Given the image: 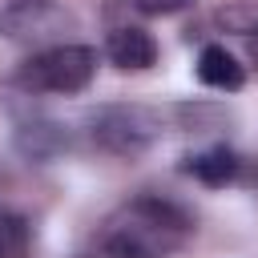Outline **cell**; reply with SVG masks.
<instances>
[{
    "label": "cell",
    "mask_w": 258,
    "mask_h": 258,
    "mask_svg": "<svg viewBox=\"0 0 258 258\" xmlns=\"http://www.w3.org/2000/svg\"><path fill=\"white\" fill-rule=\"evenodd\" d=\"M194 234V214L161 194H137L117 206L101 230L97 250L105 258H173Z\"/></svg>",
    "instance_id": "6da1fadb"
},
{
    "label": "cell",
    "mask_w": 258,
    "mask_h": 258,
    "mask_svg": "<svg viewBox=\"0 0 258 258\" xmlns=\"http://www.w3.org/2000/svg\"><path fill=\"white\" fill-rule=\"evenodd\" d=\"M97 73V48L93 44H77V40H64V44H52V48H40L32 52L16 73H12V85L24 89L28 97L32 93H81L89 89Z\"/></svg>",
    "instance_id": "7a4b0ae2"
},
{
    "label": "cell",
    "mask_w": 258,
    "mask_h": 258,
    "mask_svg": "<svg viewBox=\"0 0 258 258\" xmlns=\"http://www.w3.org/2000/svg\"><path fill=\"white\" fill-rule=\"evenodd\" d=\"M85 125H89V141L113 157H141L145 149L161 141V129H165L161 113H153L149 105H129V101L97 105Z\"/></svg>",
    "instance_id": "3957f363"
},
{
    "label": "cell",
    "mask_w": 258,
    "mask_h": 258,
    "mask_svg": "<svg viewBox=\"0 0 258 258\" xmlns=\"http://www.w3.org/2000/svg\"><path fill=\"white\" fill-rule=\"evenodd\" d=\"M69 32H77V12L60 0H8L0 8V36L28 48H52L64 44Z\"/></svg>",
    "instance_id": "277c9868"
},
{
    "label": "cell",
    "mask_w": 258,
    "mask_h": 258,
    "mask_svg": "<svg viewBox=\"0 0 258 258\" xmlns=\"http://www.w3.org/2000/svg\"><path fill=\"white\" fill-rule=\"evenodd\" d=\"M105 56L125 73H141V69L157 64V40L141 24H117L105 36Z\"/></svg>",
    "instance_id": "5b68a950"
},
{
    "label": "cell",
    "mask_w": 258,
    "mask_h": 258,
    "mask_svg": "<svg viewBox=\"0 0 258 258\" xmlns=\"http://www.w3.org/2000/svg\"><path fill=\"white\" fill-rule=\"evenodd\" d=\"M12 141L28 161H52L69 149V129L52 117H20Z\"/></svg>",
    "instance_id": "8992f818"
},
{
    "label": "cell",
    "mask_w": 258,
    "mask_h": 258,
    "mask_svg": "<svg viewBox=\"0 0 258 258\" xmlns=\"http://www.w3.org/2000/svg\"><path fill=\"white\" fill-rule=\"evenodd\" d=\"M198 81L218 89V93H238L246 85V64L226 44H206L198 52Z\"/></svg>",
    "instance_id": "52a82bcc"
},
{
    "label": "cell",
    "mask_w": 258,
    "mask_h": 258,
    "mask_svg": "<svg viewBox=\"0 0 258 258\" xmlns=\"http://www.w3.org/2000/svg\"><path fill=\"white\" fill-rule=\"evenodd\" d=\"M181 169L194 173L202 185L218 189V185H230V181L242 173V157H238L230 145H210V149H202V153H189Z\"/></svg>",
    "instance_id": "ba28073f"
},
{
    "label": "cell",
    "mask_w": 258,
    "mask_h": 258,
    "mask_svg": "<svg viewBox=\"0 0 258 258\" xmlns=\"http://www.w3.org/2000/svg\"><path fill=\"white\" fill-rule=\"evenodd\" d=\"M32 250V226L24 214L0 206V258H28Z\"/></svg>",
    "instance_id": "9c48e42d"
},
{
    "label": "cell",
    "mask_w": 258,
    "mask_h": 258,
    "mask_svg": "<svg viewBox=\"0 0 258 258\" xmlns=\"http://www.w3.org/2000/svg\"><path fill=\"white\" fill-rule=\"evenodd\" d=\"M218 24H226L230 32L254 36V32H258V4H234V8H222V12H218Z\"/></svg>",
    "instance_id": "30bf717a"
},
{
    "label": "cell",
    "mask_w": 258,
    "mask_h": 258,
    "mask_svg": "<svg viewBox=\"0 0 258 258\" xmlns=\"http://www.w3.org/2000/svg\"><path fill=\"white\" fill-rule=\"evenodd\" d=\"M137 16H173V12H185L194 0H125Z\"/></svg>",
    "instance_id": "8fae6325"
},
{
    "label": "cell",
    "mask_w": 258,
    "mask_h": 258,
    "mask_svg": "<svg viewBox=\"0 0 258 258\" xmlns=\"http://www.w3.org/2000/svg\"><path fill=\"white\" fill-rule=\"evenodd\" d=\"M246 52H250V60L258 64V32H254V36H246Z\"/></svg>",
    "instance_id": "7c38bea8"
}]
</instances>
